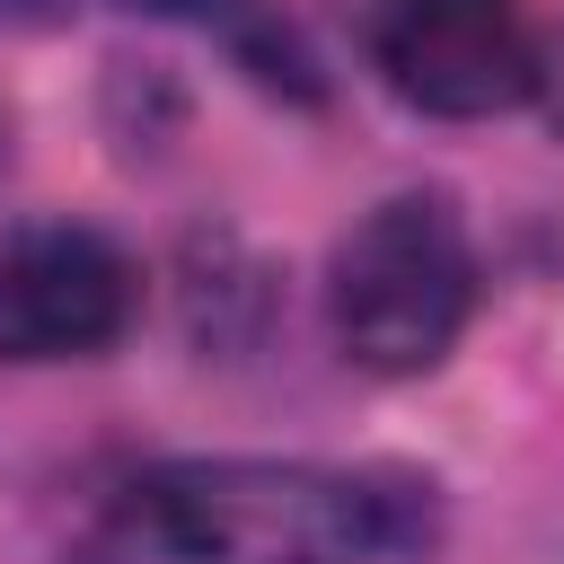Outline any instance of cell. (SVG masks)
Listing matches in <instances>:
<instances>
[{"instance_id":"6da1fadb","label":"cell","mask_w":564,"mask_h":564,"mask_svg":"<svg viewBox=\"0 0 564 564\" xmlns=\"http://www.w3.org/2000/svg\"><path fill=\"white\" fill-rule=\"evenodd\" d=\"M432 529V485L388 467L176 458L132 476L62 564H379Z\"/></svg>"},{"instance_id":"277c9868","label":"cell","mask_w":564,"mask_h":564,"mask_svg":"<svg viewBox=\"0 0 564 564\" xmlns=\"http://www.w3.org/2000/svg\"><path fill=\"white\" fill-rule=\"evenodd\" d=\"M141 317V264L88 220H35L0 247V361H88Z\"/></svg>"},{"instance_id":"7a4b0ae2","label":"cell","mask_w":564,"mask_h":564,"mask_svg":"<svg viewBox=\"0 0 564 564\" xmlns=\"http://www.w3.org/2000/svg\"><path fill=\"white\" fill-rule=\"evenodd\" d=\"M326 317H335V344L379 379L441 370L476 317V238L458 203L432 185L370 203L335 247Z\"/></svg>"},{"instance_id":"5b68a950","label":"cell","mask_w":564,"mask_h":564,"mask_svg":"<svg viewBox=\"0 0 564 564\" xmlns=\"http://www.w3.org/2000/svg\"><path fill=\"white\" fill-rule=\"evenodd\" d=\"M132 9H159V18H203V26H229L238 44H247V26H256V0H132Z\"/></svg>"},{"instance_id":"ba28073f","label":"cell","mask_w":564,"mask_h":564,"mask_svg":"<svg viewBox=\"0 0 564 564\" xmlns=\"http://www.w3.org/2000/svg\"><path fill=\"white\" fill-rule=\"evenodd\" d=\"M0 167H9V115H0Z\"/></svg>"},{"instance_id":"8992f818","label":"cell","mask_w":564,"mask_h":564,"mask_svg":"<svg viewBox=\"0 0 564 564\" xmlns=\"http://www.w3.org/2000/svg\"><path fill=\"white\" fill-rule=\"evenodd\" d=\"M538 97H546V106H555V123H564V44L538 62Z\"/></svg>"},{"instance_id":"52a82bcc","label":"cell","mask_w":564,"mask_h":564,"mask_svg":"<svg viewBox=\"0 0 564 564\" xmlns=\"http://www.w3.org/2000/svg\"><path fill=\"white\" fill-rule=\"evenodd\" d=\"M0 9H18V18H62V9H79V0H0Z\"/></svg>"},{"instance_id":"3957f363","label":"cell","mask_w":564,"mask_h":564,"mask_svg":"<svg viewBox=\"0 0 564 564\" xmlns=\"http://www.w3.org/2000/svg\"><path fill=\"white\" fill-rule=\"evenodd\" d=\"M370 62L379 79L449 123L476 115H511L538 97V26L520 18V0H370Z\"/></svg>"}]
</instances>
